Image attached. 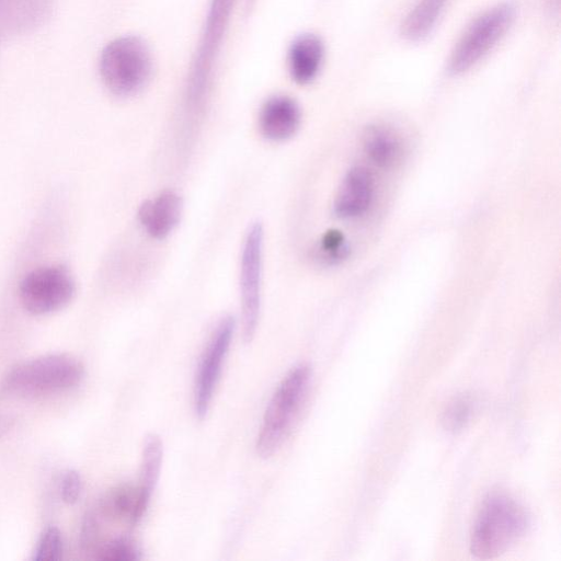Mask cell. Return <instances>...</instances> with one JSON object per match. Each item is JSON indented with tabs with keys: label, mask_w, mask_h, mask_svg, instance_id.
<instances>
[{
	"label": "cell",
	"mask_w": 561,
	"mask_h": 561,
	"mask_svg": "<svg viewBox=\"0 0 561 561\" xmlns=\"http://www.w3.org/2000/svg\"><path fill=\"white\" fill-rule=\"evenodd\" d=\"M84 376L80 360L68 354H50L24 362L5 376V391L38 396L76 387Z\"/></svg>",
	"instance_id": "cell-4"
},
{
	"label": "cell",
	"mask_w": 561,
	"mask_h": 561,
	"mask_svg": "<svg viewBox=\"0 0 561 561\" xmlns=\"http://www.w3.org/2000/svg\"><path fill=\"white\" fill-rule=\"evenodd\" d=\"M82 492V480L75 470L67 471L60 483V495L65 503L75 504Z\"/></svg>",
	"instance_id": "cell-21"
},
{
	"label": "cell",
	"mask_w": 561,
	"mask_h": 561,
	"mask_svg": "<svg viewBox=\"0 0 561 561\" xmlns=\"http://www.w3.org/2000/svg\"><path fill=\"white\" fill-rule=\"evenodd\" d=\"M324 57L321 38L312 33L297 36L288 49L287 65L293 81L305 85L312 82L320 72Z\"/></svg>",
	"instance_id": "cell-13"
},
{
	"label": "cell",
	"mask_w": 561,
	"mask_h": 561,
	"mask_svg": "<svg viewBox=\"0 0 561 561\" xmlns=\"http://www.w3.org/2000/svg\"><path fill=\"white\" fill-rule=\"evenodd\" d=\"M99 72L104 87L118 98L139 93L152 73V57L139 36L125 35L107 43L101 51Z\"/></svg>",
	"instance_id": "cell-2"
},
{
	"label": "cell",
	"mask_w": 561,
	"mask_h": 561,
	"mask_svg": "<svg viewBox=\"0 0 561 561\" xmlns=\"http://www.w3.org/2000/svg\"><path fill=\"white\" fill-rule=\"evenodd\" d=\"M24 309L36 316L65 308L76 294V284L62 266H45L30 272L19 288Z\"/></svg>",
	"instance_id": "cell-7"
},
{
	"label": "cell",
	"mask_w": 561,
	"mask_h": 561,
	"mask_svg": "<svg viewBox=\"0 0 561 561\" xmlns=\"http://www.w3.org/2000/svg\"><path fill=\"white\" fill-rule=\"evenodd\" d=\"M374 196V179L364 167H354L345 175L334 202V211L341 218L363 215Z\"/></svg>",
	"instance_id": "cell-12"
},
{
	"label": "cell",
	"mask_w": 561,
	"mask_h": 561,
	"mask_svg": "<svg viewBox=\"0 0 561 561\" xmlns=\"http://www.w3.org/2000/svg\"><path fill=\"white\" fill-rule=\"evenodd\" d=\"M181 210V197L173 191H164L156 198L146 201L139 208L138 217L151 237L162 239L178 225Z\"/></svg>",
	"instance_id": "cell-14"
},
{
	"label": "cell",
	"mask_w": 561,
	"mask_h": 561,
	"mask_svg": "<svg viewBox=\"0 0 561 561\" xmlns=\"http://www.w3.org/2000/svg\"><path fill=\"white\" fill-rule=\"evenodd\" d=\"M530 517L513 497L494 493L482 503L470 535V552L478 559L496 558L527 533Z\"/></svg>",
	"instance_id": "cell-1"
},
{
	"label": "cell",
	"mask_w": 561,
	"mask_h": 561,
	"mask_svg": "<svg viewBox=\"0 0 561 561\" xmlns=\"http://www.w3.org/2000/svg\"><path fill=\"white\" fill-rule=\"evenodd\" d=\"M64 541L58 528L49 527L41 536L34 550V561H57L62 557Z\"/></svg>",
	"instance_id": "cell-20"
},
{
	"label": "cell",
	"mask_w": 561,
	"mask_h": 561,
	"mask_svg": "<svg viewBox=\"0 0 561 561\" xmlns=\"http://www.w3.org/2000/svg\"><path fill=\"white\" fill-rule=\"evenodd\" d=\"M364 146L369 159L379 167L392 164L400 151V145L394 135L381 127H373L368 130Z\"/></svg>",
	"instance_id": "cell-16"
},
{
	"label": "cell",
	"mask_w": 561,
	"mask_h": 561,
	"mask_svg": "<svg viewBox=\"0 0 561 561\" xmlns=\"http://www.w3.org/2000/svg\"><path fill=\"white\" fill-rule=\"evenodd\" d=\"M163 456V447L160 437L149 434L144 442L139 486L149 495L152 494L158 482Z\"/></svg>",
	"instance_id": "cell-17"
},
{
	"label": "cell",
	"mask_w": 561,
	"mask_h": 561,
	"mask_svg": "<svg viewBox=\"0 0 561 561\" xmlns=\"http://www.w3.org/2000/svg\"><path fill=\"white\" fill-rule=\"evenodd\" d=\"M150 497L139 485L122 484L108 491L90 512L102 522L135 526L144 516Z\"/></svg>",
	"instance_id": "cell-10"
},
{
	"label": "cell",
	"mask_w": 561,
	"mask_h": 561,
	"mask_svg": "<svg viewBox=\"0 0 561 561\" xmlns=\"http://www.w3.org/2000/svg\"><path fill=\"white\" fill-rule=\"evenodd\" d=\"M448 0H419L404 18L400 32L411 42L426 37L436 25Z\"/></svg>",
	"instance_id": "cell-15"
},
{
	"label": "cell",
	"mask_w": 561,
	"mask_h": 561,
	"mask_svg": "<svg viewBox=\"0 0 561 561\" xmlns=\"http://www.w3.org/2000/svg\"><path fill=\"white\" fill-rule=\"evenodd\" d=\"M474 410V403L469 394L456 397L445 408L442 415L444 428L451 433L462 431L470 422Z\"/></svg>",
	"instance_id": "cell-18"
},
{
	"label": "cell",
	"mask_w": 561,
	"mask_h": 561,
	"mask_svg": "<svg viewBox=\"0 0 561 561\" xmlns=\"http://www.w3.org/2000/svg\"><path fill=\"white\" fill-rule=\"evenodd\" d=\"M94 558L101 561H135L141 558L136 543L127 536H117L103 542Z\"/></svg>",
	"instance_id": "cell-19"
},
{
	"label": "cell",
	"mask_w": 561,
	"mask_h": 561,
	"mask_svg": "<svg viewBox=\"0 0 561 561\" xmlns=\"http://www.w3.org/2000/svg\"><path fill=\"white\" fill-rule=\"evenodd\" d=\"M512 1L495 4L478 16L451 50L447 70L458 76L477 65L507 33L516 18Z\"/></svg>",
	"instance_id": "cell-5"
},
{
	"label": "cell",
	"mask_w": 561,
	"mask_h": 561,
	"mask_svg": "<svg viewBox=\"0 0 561 561\" xmlns=\"http://www.w3.org/2000/svg\"><path fill=\"white\" fill-rule=\"evenodd\" d=\"M262 245L263 228L256 222L250 227L245 236L241 255L240 293L242 332L245 342L253 339L259 320Z\"/></svg>",
	"instance_id": "cell-8"
},
{
	"label": "cell",
	"mask_w": 561,
	"mask_h": 561,
	"mask_svg": "<svg viewBox=\"0 0 561 561\" xmlns=\"http://www.w3.org/2000/svg\"><path fill=\"white\" fill-rule=\"evenodd\" d=\"M320 249L330 260L342 257L345 251L343 234L337 230L328 231L321 240Z\"/></svg>",
	"instance_id": "cell-22"
},
{
	"label": "cell",
	"mask_w": 561,
	"mask_h": 561,
	"mask_svg": "<svg viewBox=\"0 0 561 561\" xmlns=\"http://www.w3.org/2000/svg\"><path fill=\"white\" fill-rule=\"evenodd\" d=\"M237 0H211L186 85V107L198 112L205 101L214 64Z\"/></svg>",
	"instance_id": "cell-6"
},
{
	"label": "cell",
	"mask_w": 561,
	"mask_h": 561,
	"mask_svg": "<svg viewBox=\"0 0 561 561\" xmlns=\"http://www.w3.org/2000/svg\"><path fill=\"white\" fill-rule=\"evenodd\" d=\"M233 330V318H222L201 357L194 383V410L199 419H203L208 411Z\"/></svg>",
	"instance_id": "cell-9"
},
{
	"label": "cell",
	"mask_w": 561,
	"mask_h": 561,
	"mask_svg": "<svg viewBox=\"0 0 561 561\" xmlns=\"http://www.w3.org/2000/svg\"><path fill=\"white\" fill-rule=\"evenodd\" d=\"M301 112L298 103L287 95L270 98L262 106L259 126L262 135L271 140H284L298 129Z\"/></svg>",
	"instance_id": "cell-11"
},
{
	"label": "cell",
	"mask_w": 561,
	"mask_h": 561,
	"mask_svg": "<svg viewBox=\"0 0 561 561\" xmlns=\"http://www.w3.org/2000/svg\"><path fill=\"white\" fill-rule=\"evenodd\" d=\"M311 376L307 364L295 366L282 380L265 410L256 438V451L271 457L283 444L300 409Z\"/></svg>",
	"instance_id": "cell-3"
}]
</instances>
